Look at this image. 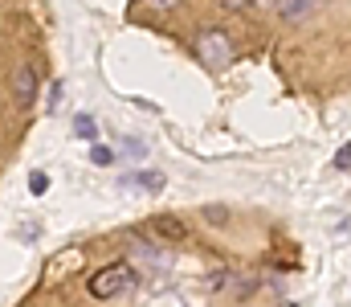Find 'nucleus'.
<instances>
[{"label":"nucleus","instance_id":"15","mask_svg":"<svg viewBox=\"0 0 351 307\" xmlns=\"http://www.w3.org/2000/svg\"><path fill=\"white\" fill-rule=\"evenodd\" d=\"M147 4H152V8H176L180 0H147Z\"/></svg>","mask_w":351,"mask_h":307},{"label":"nucleus","instance_id":"8","mask_svg":"<svg viewBox=\"0 0 351 307\" xmlns=\"http://www.w3.org/2000/svg\"><path fill=\"white\" fill-rule=\"evenodd\" d=\"M204 221L208 225H225L229 221V209L225 205H204Z\"/></svg>","mask_w":351,"mask_h":307},{"label":"nucleus","instance_id":"2","mask_svg":"<svg viewBox=\"0 0 351 307\" xmlns=\"http://www.w3.org/2000/svg\"><path fill=\"white\" fill-rule=\"evenodd\" d=\"M196 49H200V62L208 66V70H225L237 54H233V41L221 33V29H204L200 33V41H196Z\"/></svg>","mask_w":351,"mask_h":307},{"label":"nucleus","instance_id":"5","mask_svg":"<svg viewBox=\"0 0 351 307\" xmlns=\"http://www.w3.org/2000/svg\"><path fill=\"white\" fill-rule=\"evenodd\" d=\"M152 229H156L160 238H184V221H180V217H172V213L152 217Z\"/></svg>","mask_w":351,"mask_h":307},{"label":"nucleus","instance_id":"12","mask_svg":"<svg viewBox=\"0 0 351 307\" xmlns=\"http://www.w3.org/2000/svg\"><path fill=\"white\" fill-rule=\"evenodd\" d=\"M225 283H229V271H213L208 275V291H221Z\"/></svg>","mask_w":351,"mask_h":307},{"label":"nucleus","instance_id":"6","mask_svg":"<svg viewBox=\"0 0 351 307\" xmlns=\"http://www.w3.org/2000/svg\"><path fill=\"white\" fill-rule=\"evenodd\" d=\"M74 135H78V139H94V135H98L94 115H78V119H74Z\"/></svg>","mask_w":351,"mask_h":307},{"label":"nucleus","instance_id":"1","mask_svg":"<svg viewBox=\"0 0 351 307\" xmlns=\"http://www.w3.org/2000/svg\"><path fill=\"white\" fill-rule=\"evenodd\" d=\"M135 287V271L127 262H114V266H102L94 279H90V295L94 299H119Z\"/></svg>","mask_w":351,"mask_h":307},{"label":"nucleus","instance_id":"4","mask_svg":"<svg viewBox=\"0 0 351 307\" xmlns=\"http://www.w3.org/2000/svg\"><path fill=\"white\" fill-rule=\"evenodd\" d=\"M131 185H139V189H147V193H160V189L168 185V177H164L160 168H143V172L131 177Z\"/></svg>","mask_w":351,"mask_h":307},{"label":"nucleus","instance_id":"3","mask_svg":"<svg viewBox=\"0 0 351 307\" xmlns=\"http://www.w3.org/2000/svg\"><path fill=\"white\" fill-rule=\"evenodd\" d=\"M8 91H12V106L29 111V106H33V99H37V91H41L37 70H33L29 62H16V66H12V78H8Z\"/></svg>","mask_w":351,"mask_h":307},{"label":"nucleus","instance_id":"7","mask_svg":"<svg viewBox=\"0 0 351 307\" xmlns=\"http://www.w3.org/2000/svg\"><path fill=\"white\" fill-rule=\"evenodd\" d=\"M90 160H94L98 168H110V164H114V152H110L106 144H94V148H90Z\"/></svg>","mask_w":351,"mask_h":307},{"label":"nucleus","instance_id":"16","mask_svg":"<svg viewBox=\"0 0 351 307\" xmlns=\"http://www.w3.org/2000/svg\"><path fill=\"white\" fill-rule=\"evenodd\" d=\"M225 8H245V4H254V0H221Z\"/></svg>","mask_w":351,"mask_h":307},{"label":"nucleus","instance_id":"9","mask_svg":"<svg viewBox=\"0 0 351 307\" xmlns=\"http://www.w3.org/2000/svg\"><path fill=\"white\" fill-rule=\"evenodd\" d=\"M45 189H49V177L45 172H29V193L33 197H45Z\"/></svg>","mask_w":351,"mask_h":307},{"label":"nucleus","instance_id":"11","mask_svg":"<svg viewBox=\"0 0 351 307\" xmlns=\"http://www.w3.org/2000/svg\"><path fill=\"white\" fill-rule=\"evenodd\" d=\"M335 168H339V172H351V144H343V148L335 152Z\"/></svg>","mask_w":351,"mask_h":307},{"label":"nucleus","instance_id":"14","mask_svg":"<svg viewBox=\"0 0 351 307\" xmlns=\"http://www.w3.org/2000/svg\"><path fill=\"white\" fill-rule=\"evenodd\" d=\"M58 99H62V82H53V87H49V111L58 106Z\"/></svg>","mask_w":351,"mask_h":307},{"label":"nucleus","instance_id":"13","mask_svg":"<svg viewBox=\"0 0 351 307\" xmlns=\"http://www.w3.org/2000/svg\"><path fill=\"white\" fill-rule=\"evenodd\" d=\"M258 287H262V283H254V279H245V283L237 287V295H241V299H254V295H258Z\"/></svg>","mask_w":351,"mask_h":307},{"label":"nucleus","instance_id":"17","mask_svg":"<svg viewBox=\"0 0 351 307\" xmlns=\"http://www.w3.org/2000/svg\"><path fill=\"white\" fill-rule=\"evenodd\" d=\"M282 307H294V304H282Z\"/></svg>","mask_w":351,"mask_h":307},{"label":"nucleus","instance_id":"10","mask_svg":"<svg viewBox=\"0 0 351 307\" xmlns=\"http://www.w3.org/2000/svg\"><path fill=\"white\" fill-rule=\"evenodd\" d=\"M311 4H315V0H282V12H286V16H298V12L311 8Z\"/></svg>","mask_w":351,"mask_h":307}]
</instances>
